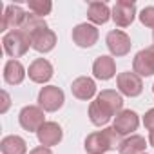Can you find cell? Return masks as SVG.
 Segmentation results:
<instances>
[{
    "mask_svg": "<svg viewBox=\"0 0 154 154\" xmlns=\"http://www.w3.org/2000/svg\"><path fill=\"white\" fill-rule=\"evenodd\" d=\"M122 111H123L122 94L116 93L114 89H103L89 105V120L93 125L102 127V125H107L111 118Z\"/></svg>",
    "mask_w": 154,
    "mask_h": 154,
    "instance_id": "obj_1",
    "label": "cell"
},
{
    "mask_svg": "<svg viewBox=\"0 0 154 154\" xmlns=\"http://www.w3.org/2000/svg\"><path fill=\"white\" fill-rule=\"evenodd\" d=\"M120 143H122V136L116 132V129L105 127L103 131L91 132L84 141V149L87 154H107L109 150L120 147Z\"/></svg>",
    "mask_w": 154,
    "mask_h": 154,
    "instance_id": "obj_2",
    "label": "cell"
},
{
    "mask_svg": "<svg viewBox=\"0 0 154 154\" xmlns=\"http://www.w3.org/2000/svg\"><path fill=\"white\" fill-rule=\"evenodd\" d=\"M2 45H4V51L8 56H11L13 60L24 56L29 47H31V38L22 31V29H15V31H9L4 35L2 38Z\"/></svg>",
    "mask_w": 154,
    "mask_h": 154,
    "instance_id": "obj_3",
    "label": "cell"
},
{
    "mask_svg": "<svg viewBox=\"0 0 154 154\" xmlns=\"http://www.w3.org/2000/svg\"><path fill=\"white\" fill-rule=\"evenodd\" d=\"M63 102L65 94L56 85H45L38 93V107H42L45 112H56L58 109H62Z\"/></svg>",
    "mask_w": 154,
    "mask_h": 154,
    "instance_id": "obj_4",
    "label": "cell"
},
{
    "mask_svg": "<svg viewBox=\"0 0 154 154\" xmlns=\"http://www.w3.org/2000/svg\"><path fill=\"white\" fill-rule=\"evenodd\" d=\"M20 127L27 132H38V129L45 123V114L44 109L38 105H26L20 114H18Z\"/></svg>",
    "mask_w": 154,
    "mask_h": 154,
    "instance_id": "obj_5",
    "label": "cell"
},
{
    "mask_svg": "<svg viewBox=\"0 0 154 154\" xmlns=\"http://www.w3.org/2000/svg\"><path fill=\"white\" fill-rule=\"evenodd\" d=\"M116 85H118L120 94L129 96V98H136V96H140L141 91H143V82H141V78H140L134 71L120 72V74L116 76Z\"/></svg>",
    "mask_w": 154,
    "mask_h": 154,
    "instance_id": "obj_6",
    "label": "cell"
},
{
    "mask_svg": "<svg viewBox=\"0 0 154 154\" xmlns=\"http://www.w3.org/2000/svg\"><path fill=\"white\" fill-rule=\"evenodd\" d=\"M105 44H107V49L111 51V56H125V54H129V51L132 47L131 36L122 29L109 31L105 36Z\"/></svg>",
    "mask_w": 154,
    "mask_h": 154,
    "instance_id": "obj_7",
    "label": "cell"
},
{
    "mask_svg": "<svg viewBox=\"0 0 154 154\" xmlns=\"http://www.w3.org/2000/svg\"><path fill=\"white\" fill-rule=\"evenodd\" d=\"M132 71L140 76V78H147V76L154 74V44L138 51L134 60H132Z\"/></svg>",
    "mask_w": 154,
    "mask_h": 154,
    "instance_id": "obj_8",
    "label": "cell"
},
{
    "mask_svg": "<svg viewBox=\"0 0 154 154\" xmlns=\"http://www.w3.org/2000/svg\"><path fill=\"white\" fill-rule=\"evenodd\" d=\"M112 20L118 27H129L136 17V4L132 0H118L111 9Z\"/></svg>",
    "mask_w": 154,
    "mask_h": 154,
    "instance_id": "obj_9",
    "label": "cell"
},
{
    "mask_svg": "<svg viewBox=\"0 0 154 154\" xmlns=\"http://www.w3.org/2000/svg\"><path fill=\"white\" fill-rule=\"evenodd\" d=\"M100 38V33H98V27L94 24H78L74 29H72V42L78 45V47H93Z\"/></svg>",
    "mask_w": 154,
    "mask_h": 154,
    "instance_id": "obj_10",
    "label": "cell"
},
{
    "mask_svg": "<svg viewBox=\"0 0 154 154\" xmlns=\"http://www.w3.org/2000/svg\"><path fill=\"white\" fill-rule=\"evenodd\" d=\"M112 127L116 129V132L120 136H131L138 127H140V116L136 111L131 109H123L122 112H118L114 116V123Z\"/></svg>",
    "mask_w": 154,
    "mask_h": 154,
    "instance_id": "obj_11",
    "label": "cell"
},
{
    "mask_svg": "<svg viewBox=\"0 0 154 154\" xmlns=\"http://www.w3.org/2000/svg\"><path fill=\"white\" fill-rule=\"evenodd\" d=\"M26 17H27V13L20 6H15V4L6 6L4 15H2V24H0V31H8L9 33V29L11 31L20 29L24 26V22H26Z\"/></svg>",
    "mask_w": 154,
    "mask_h": 154,
    "instance_id": "obj_12",
    "label": "cell"
},
{
    "mask_svg": "<svg viewBox=\"0 0 154 154\" xmlns=\"http://www.w3.org/2000/svg\"><path fill=\"white\" fill-rule=\"evenodd\" d=\"M29 38H31V47H33L35 51L42 53V54L53 51L54 45H56V35H54V31L49 29V27L38 29V31L33 33Z\"/></svg>",
    "mask_w": 154,
    "mask_h": 154,
    "instance_id": "obj_13",
    "label": "cell"
},
{
    "mask_svg": "<svg viewBox=\"0 0 154 154\" xmlns=\"http://www.w3.org/2000/svg\"><path fill=\"white\" fill-rule=\"evenodd\" d=\"M36 138H38V141H40V145L51 149V147H54V145H58V143L62 141L63 131H62V127H60L56 122H45V123L38 129Z\"/></svg>",
    "mask_w": 154,
    "mask_h": 154,
    "instance_id": "obj_14",
    "label": "cell"
},
{
    "mask_svg": "<svg viewBox=\"0 0 154 154\" xmlns=\"http://www.w3.org/2000/svg\"><path fill=\"white\" fill-rule=\"evenodd\" d=\"M27 74L35 84H47L53 78V65L45 58H36L29 63Z\"/></svg>",
    "mask_w": 154,
    "mask_h": 154,
    "instance_id": "obj_15",
    "label": "cell"
},
{
    "mask_svg": "<svg viewBox=\"0 0 154 154\" xmlns=\"http://www.w3.org/2000/svg\"><path fill=\"white\" fill-rule=\"evenodd\" d=\"M116 74V62L109 54H102L93 63V76L96 80H111Z\"/></svg>",
    "mask_w": 154,
    "mask_h": 154,
    "instance_id": "obj_16",
    "label": "cell"
},
{
    "mask_svg": "<svg viewBox=\"0 0 154 154\" xmlns=\"http://www.w3.org/2000/svg\"><path fill=\"white\" fill-rule=\"evenodd\" d=\"M71 93H72L74 98L87 102L96 94V84L89 76H78V78L71 84Z\"/></svg>",
    "mask_w": 154,
    "mask_h": 154,
    "instance_id": "obj_17",
    "label": "cell"
},
{
    "mask_svg": "<svg viewBox=\"0 0 154 154\" xmlns=\"http://www.w3.org/2000/svg\"><path fill=\"white\" fill-rule=\"evenodd\" d=\"M26 67L22 65L20 60H8L6 65H4V80L9 84V85H20L26 78Z\"/></svg>",
    "mask_w": 154,
    "mask_h": 154,
    "instance_id": "obj_18",
    "label": "cell"
},
{
    "mask_svg": "<svg viewBox=\"0 0 154 154\" xmlns=\"http://www.w3.org/2000/svg\"><path fill=\"white\" fill-rule=\"evenodd\" d=\"M87 18L94 26H103L112 18V13L105 2H91L87 8Z\"/></svg>",
    "mask_w": 154,
    "mask_h": 154,
    "instance_id": "obj_19",
    "label": "cell"
},
{
    "mask_svg": "<svg viewBox=\"0 0 154 154\" xmlns=\"http://www.w3.org/2000/svg\"><path fill=\"white\" fill-rule=\"evenodd\" d=\"M145 149H147L145 138L140 136V134H131V136L122 140V143L118 147V152L120 154H143Z\"/></svg>",
    "mask_w": 154,
    "mask_h": 154,
    "instance_id": "obj_20",
    "label": "cell"
},
{
    "mask_svg": "<svg viewBox=\"0 0 154 154\" xmlns=\"http://www.w3.org/2000/svg\"><path fill=\"white\" fill-rule=\"evenodd\" d=\"M0 150H2V154H26L27 143L22 136L9 134V136L2 138V141H0Z\"/></svg>",
    "mask_w": 154,
    "mask_h": 154,
    "instance_id": "obj_21",
    "label": "cell"
},
{
    "mask_svg": "<svg viewBox=\"0 0 154 154\" xmlns=\"http://www.w3.org/2000/svg\"><path fill=\"white\" fill-rule=\"evenodd\" d=\"M42 27H49L47 26V22L44 20V18H40V17H36V15H33V13H27V17H26V22H24V26L20 27L27 36H31L33 33H36L38 29H42Z\"/></svg>",
    "mask_w": 154,
    "mask_h": 154,
    "instance_id": "obj_22",
    "label": "cell"
},
{
    "mask_svg": "<svg viewBox=\"0 0 154 154\" xmlns=\"http://www.w3.org/2000/svg\"><path fill=\"white\" fill-rule=\"evenodd\" d=\"M27 6H29V11L33 15L40 17V18H44L45 15H49L51 9H53V2H51V0H29Z\"/></svg>",
    "mask_w": 154,
    "mask_h": 154,
    "instance_id": "obj_23",
    "label": "cell"
},
{
    "mask_svg": "<svg viewBox=\"0 0 154 154\" xmlns=\"http://www.w3.org/2000/svg\"><path fill=\"white\" fill-rule=\"evenodd\" d=\"M140 22L145 26V27H152L154 29V6H147L140 11Z\"/></svg>",
    "mask_w": 154,
    "mask_h": 154,
    "instance_id": "obj_24",
    "label": "cell"
},
{
    "mask_svg": "<svg viewBox=\"0 0 154 154\" xmlns=\"http://www.w3.org/2000/svg\"><path fill=\"white\" fill-rule=\"evenodd\" d=\"M143 125H145L147 131H154V107L145 112V116H143Z\"/></svg>",
    "mask_w": 154,
    "mask_h": 154,
    "instance_id": "obj_25",
    "label": "cell"
},
{
    "mask_svg": "<svg viewBox=\"0 0 154 154\" xmlns=\"http://www.w3.org/2000/svg\"><path fill=\"white\" fill-rule=\"evenodd\" d=\"M9 105H11V98L8 94V91H2V109H0V112H8Z\"/></svg>",
    "mask_w": 154,
    "mask_h": 154,
    "instance_id": "obj_26",
    "label": "cell"
},
{
    "mask_svg": "<svg viewBox=\"0 0 154 154\" xmlns=\"http://www.w3.org/2000/svg\"><path fill=\"white\" fill-rule=\"evenodd\" d=\"M29 154H53V150L49 149V147H44V145H40V147H35Z\"/></svg>",
    "mask_w": 154,
    "mask_h": 154,
    "instance_id": "obj_27",
    "label": "cell"
},
{
    "mask_svg": "<svg viewBox=\"0 0 154 154\" xmlns=\"http://www.w3.org/2000/svg\"><path fill=\"white\" fill-rule=\"evenodd\" d=\"M149 143H150V147H154V131L149 132Z\"/></svg>",
    "mask_w": 154,
    "mask_h": 154,
    "instance_id": "obj_28",
    "label": "cell"
},
{
    "mask_svg": "<svg viewBox=\"0 0 154 154\" xmlns=\"http://www.w3.org/2000/svg\"><path fill=\"white\" fill-rule=\"evenodd\" d=\"M152 40H154V31H152Z\"/></svg>",
    "mask_w": 154,
    "mask_h": 154,
    "instance_id": "obj_29",
    "label": "cell"
},
{
    "mask_svg": "<svg viewBox=\"0 0 154 154\" xmlns=\"http://www.w3.org/2000/svg\"><path fill=\"white\" fill-rule=\"evenodd\" d=\"M152 93H154V84H152Z\"/></svg>",
    "mask_w": 154,
    "mask_h": 154,
    "instance_id": "obj_30",
    "label": "cell"
},
{
    "mask_svg": "<svg viewBox=\"0 0 154 154\" xmlns=\"http://www.w3.org/2000/svg\"><path fill=\"white\" fill-rule=\"evenodd\" d=\"M143 154H147V152H143Z\"/></svg>",
    "mask_w": 154,
    "mask_h": 154,
    "instance_id": "obj_31",
    "label": "cell"
}]
</instances>
